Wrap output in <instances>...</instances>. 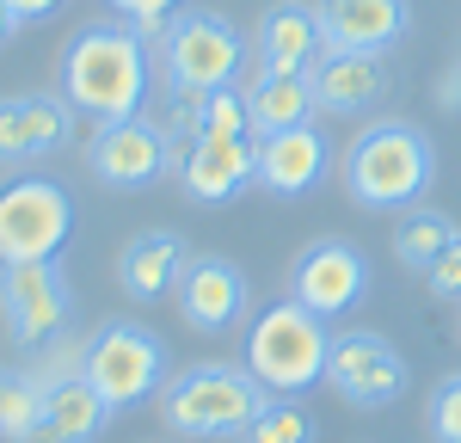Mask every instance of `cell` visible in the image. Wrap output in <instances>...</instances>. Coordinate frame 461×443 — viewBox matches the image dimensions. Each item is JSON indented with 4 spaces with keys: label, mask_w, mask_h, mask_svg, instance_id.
Instances as JSON below:
<instances>
[{
    "label": "cell",
    "mask_w": 461,
    "mask_h": 443,
    "mask_svg": "<svg viewBox=\"0 0 461 443\" xmlns=\"http://www.w3.org/2000/svg\"><path fill=\"white\" fill-rule=\"evenodd\" d=\"M105 425H111L105 394H99L86 375H68V382H56V388H50V406H43V431H37V443H93V438H105Z\"/></svg>",
    "instance_id": "cell-21"
},
{
    "label": "cell",
    "mask_w": 461,
    "mask_h": 443,
    "mask_svg": "<svg viewBox=\"0 0 461 443\" xmlns=\"http://www.w3.org/2000/svg\"><path fill=\"white\" fill-rule=\"evenodd\" d=\"M425 284H430V295H443V302H461V234L437 253V265L425 271Z\"/></svg>",
    "instance_id": "cell-28"
},
{
    "label": "cell",
    "mask_w": 461,
    "mask_h": 443,
    "mask_svg": "<svg viewBox=\"0 0 461 443\" xmlns=\"http://www.w3.org/2000/svg\"><path fill=\"white\" fill-rule=\"evenodd\" d=\"M247 93V117H252V142L271 136V130H295V123H314V86L308 74H252L240 80Z\"/></svg>",
    "instance_id": "cell-20"
},
{
    "label": "cell",
    "mask_w": 461,
    "mask_h": 443,
    "mask_svg": "<svg viewBox=\"0 0 461 443\" xmlns=\"http://www.w3.org/2000/svg\"><path fill=\"white\" fill-rule=\"evenodd\" d=\"M19 32V13H13V6H6V0H0V43H6V37Z\"/></svg>",
    "instance_id": "cell-30"
},
{
    "label": "cell",
    "mask_w": 461,
    "mask_h": 443,
    "mask_svg": "<svg viewBox=\"0 0 461 443\" xmlns=\"http://www.w3.org/2000/svg\"><path fill=\"white\" fill-rule=\"evenodd\" d=\"M80 375L105 394L111 412L160 401V388L173 382L167 375V345L148 327H136V321H105V327L93 332L86 339V357H80Z\"/></svg>",
    "instance_id": "cell-5"
},
{
    "label": "cell",
    "mask_w": 461,
    "mask_h": 443,
    "mask_svg": "<svg viewBox=\"0 0 461 443\" xmlns=\"http://www.w3.org/2000/svg\"><path fill=\"white\" fill-rule=\"evenodd\" d=\"M167 167H173V130H160L148 117L99 123L86 142V173L105 191H148L167 179Z\"/></svg>",
    "instance_id": "cell-10"
},
{
    "label": "cell",
    "mask_w": 461,
    "mask_h": 443,
    "mask_svg": "<svg viewBox=\"0 0 461 443\" xmlns=\"http://www.w3.org/2000/svg\"><path fill=\"white\" fill-rule=\"evenodd\" d=\"M339 179L351 191V203H363V210H412L437 179V148L419 123L388 117V123H369L345 148Z\"/></svg>",
    "instance_id": "cell-2"
},
{
    "label": "cell",
    "mask_w": 461,
    "mask_h": 443,
    "mask_svg": "<svg viewBox=\"0 0 461 443\" xmlns=\"http://www.w3.org/2000/svg\"><path fill=\"white\" fill-rule=\"evenodd\" d=\"M185 265H191L185 234H173V228H148V234H136V240L123 247V258H117V284H123L130 302H160V295L178 290Z\"/></svg>",
    "instance_id": "cell-19"
},
{
    "label": "cell",
    "mask_w": 461,
    "mask_h": 443,
    "mask_svg": "<svg viewBox=\"0 0 461 443\" xmlns=\"http://www.w3.org/2000/svg\"><path fill=\"white\" fill-rule=\"evenodd\" d=\"M308 86H314L320 111H369L382 93H388V62L382 56H357V50H326L314 68H308Z\"/></svg>",
    "instance_id": "cell-18"
},
{
    "label": "cell",
    "mask_w": 461,
    "mask_h": 443,
    "mask_svg": "<svg viewBox=\"0 0 461 443\" xmlns=\"http://www.w3.org/2000/svg\"><path fill=\"white\" fill-rule=\"evenodd\" d=\"M13 13H19V25H32V19H50L56 6H68V0H6Z\"/></svg>",
    "instance_id": "cell-29"
},
{
    "label": "cell",
    "mask_w": 461,
    "mask_h": 443,
    "mask_svg": "<svg viewBox=\"0 0 461 443\" xmlns=\"http://www.w3.org/2000/svg\"><path fill=\"white\" fill-rule=\"evenodd\" d=\"M74 234V197L56 179H6L0 185V265H37L62 258Z\"/></svg>",
    "instance_id": "cell-7"
},
{
    "label": "cell",
    "mask_w": 461,
    "mask_h": 443,
    "mask_svg": "<svg viewBox=\"0 0 461 443\" xmlns=\"http://www.w3.org/2000/svg\"><path fill=\"white\" fill-rule=\"evenodd\" d=\"M456 234H461V228L443 216V210H406L400 228H393V258H400V265H412V271H430L437 253H443Z\"/></svg>",
    "instance_id": "cell-22"
},
{
    "label": "cell",
    "mask_w": 461,
    "mask_h": 443,
    "mask_svg": "<svg viewBox=\"0 0 461 443\" xmlns=\"http://www.w3.org/2000/svg\"><path fill=\"white\" fill-rule=\"evenodd\" d=\"M326 388L345 406H363V412H382L406 394V357L393 351L382 332L351 327L332 332V357H326Z\"/></svg>",
    "instance_id": "cell-9"
},
{
    "label": "cell",
    "mask_w": 461,
    "mask_h": 443,
    "mask_svg": "<svg viewBox=\"0 0 461 443\" xmlns=\"http://www.w3.org/2000/svg\"><path fill=\"white\" fill-rule=\"evenodd\" d=\"M363 295H369V258L357 253L351 240H314L289 265V302L314 308L320 321L351 314Z\"/></svg>",
    "instance_id": "cell-11"
},
{
    "label": "cell",
    "mask_w": 461,
    "mask_h": 443,
    "mask_svg": "<svg viewBox=\"0 0 461 443\" xmlns=\"http://www.w3.org/2000/svg\"><path fill=\"white\" fill-rule=\"evenodd\" d=\"M265 401L247 364H191L160 388V419L185 443H240Z\"/></svg>",
    "instance_id": "cell-3"
},
{
    "label": "cell",
    "mask_w": 461,
    "mask_h": 443,
    "mask_svg": "<svg viewBox=\"0 0 461 443\" xmlns=\"http://www.w3.org/2000/svg\"><path fill=\"white\" fill-rule=\"evenodd\" d=\"M68 136H74V105L68 99H50V93L0 99V167L50 160L56 148H68Z\"/></svg>",
    "instance_id": "cell-14"
},
{
    "label": "cell",
    "mask_w": 461,
    "mask_h": 443,
    "mask_svg": "<svg viewBox=\"0 0 461 443\" xmlns=\"http://www.w3.org/2000/svg\"><path fill=\"white\" fill-rule=\"evenodd\" d=\"M178 179L191 203H234L258 185V142L252 136H191L178 154Z\"/></svg>",
    "instance_id": "cell-12"
},
{
    "label": "cell",
    "mask_w": 461,
    "mask_h": 443,
    "mask_svg": "<svg viewBox=\"0 0 461 443\" xmlns=\"http://www.w3.org/2000/svg\"><path fill=\"white\" fill-rule=\"evenodd\" d=\"M43 406H50V388L37 382L32 369L6 375V394H0V443H37Z\"/></svg>",
    "instance_id": "cell-23"
},
{
    "label": "cell",
    "mask_w": 461,
    "mask_h": 443,
    "mask_svg": "<svg viewBox=\"0 0 461 443\" xmlns=\"http://www.w3.org/2000/svg\"><path fill=\"white\" fill-rule=\"evenodd\" d=\"M117 19H130L142 37H160L167 25H173V13H178V0H105Z\"/></svg>",
    "instance_id": "cell-27"
},
{
    "label": "cell",
    "mask_w": 461,
    "mask_h": 443,
    "mask_svg": "<svg viewBox=\"0 0 461 443\" xmlns=\"http://www.w3.org/2000/svg\"><path fill=\"white\" fill-rule=\"evenodd\" d=\"M197 136H252L247 93H240V86H215V93H197Z\"/></svg>",
    "instance_id": "cell-24"
},
{
    "label": "cell",
    "mask_w": 461,
    "mask_h": 443,
    "mask_svg": "<svg viewBox=\"0 0 461 443\" xmlns=\"http://www.w3.org/2000/svg\"><path fill=\"white\" fill-rule=\"evenodd\" d=\"M326 56V37H320V6L308 0H277L265 6L258 32H252V62L258 74H308Z\"/></svg>",
    "instance_id": "cell-15"
},
{
    "label": "cell",
    "mask_w": 461,
    "mask_h": 443,
    "mask_svg": "<svg viewBox=\"0 0 461 443\" xmlns=\"http://www.w3.org/2000/svg\"><path fill=\"white\" fill-rule=\"evenodd\" d=\"M425 419H430V438L437 443H461V375H443V382L430 388Z\"/></svg>",
    "instance_id": "cell-26"
},
{
    "label": "cell",
    "mask_w": 461,
    "mask_h": 443,
    "mask_svg": "<svg viewBox=\"0 0 461 443\" xmlns=\"http://www.w3.org/2000/svg\"><path fill=\"white\" fill-rule=\"evenodd\" d=\"M240 443H314V419H308L295 401H277V394H271Z\"/></svg>",
    "instance_id": "cell-25"
},
{
    "label": "cell",
    "mask_w": 461,
    "mask_h": 443,
    "mask_svg": "<svg viewBox=\"0 0 461 443\" xmlns=\"http://www.w3.org/2000/svg\"><path fill=\"white\" fill-rule=\"evenodd\" d=\"M412 25L406 0H320V37L326 50H357V56H388Z\"/></svg>",
    "instance_id": "cell-16"
},
{
    "label": "cell",
    "mask_w": 461,
    "mask_h": 443,
    "mask_svg": "<svg viewBox=\"0 0 461 443\" xmlns=\"http://www.w3.org/2000/svg\"><path fill=\"white\" fill-rule=\"evenodd\" d=\"M332 167V148L314 123H295V130H271L258 136V185L271 197H308Z\"/></svg>",
    "instance_id": "cell-17"
},
{
    "label": "cell",
    "mask_w": 461,
    "mask_h": 443,
    "mask_svg": "<svg viewBox=\"0 0 461 443\" xmlns=\"http://www.w3.org/2000/svg\"><path fill=\"white\" fill-rule=\"evenodd\" d=\"M0 314L19 351H43L68 332L74 314V290L62 277L56 258H37V265H0Z\"/></svg>",
    "instance_id": "cell-8"
},
{
    "label": "cell",
    "mask_w": 461,
    "mask_h": 443,
    "mask_svg": "<svg viewBox=\"0 0 461 443\" xmlns=\"http://www.w3.org/2000/svg\"><path fill=\"white\" fill-rule=\"evenodd\" d=\"M173 295L191 332H234V321L247 314V271L221 253H191Z\"/></svg>",
    "instance_id": "cell-13"
},
{
    "label": "cell",
    "mask_w": 461,
    "mask_h": 443,
    "mask_svg": "<svg viewBox=\"0 0 461 443\" xmlns=\"http://www.w3.org/2000/svg\"><path fill=\"white\" fill-rule=\"evenodd\" d=\"M0 394H6V369H0Z\"/></svg>",
    "instance_id": "cell-31"
},
{
    "label": "cell",
    "mask_w": 461,
    "mask_h": 443,
    "mask_svg": "<svg viewBox=\"0 0 461 443\" xmlns=\"http://www.w3.org/2000/svg\"><path fill=\"white\" fill-rule=\"evenodd\" d=\"M326 357H332V327L302 302H271L247 327V369L252 382L277 401L308 394L314 382H326Z\"/></svg>",
    "instance_id": "cell-4"
},
{
    "label": "cell",
    "mask_w": 461,
    "mask_h": 443,
    "mask_svg": "<svg viewBox=\"0 0 461 443\" xmlns=\"http://www.w3.org/2000/svg\"><path fill=\"white\" fill-rule=\"evenodd\" d=\"M62 99L99 123H117V117H142L148 99V37L117 19V25H86L62 50Z\"/></svg>",
    "instance_id": "cell-1"
},
{
    "label": "cell",
    "mask_w": 461,
    "mask_h": 443,
    "mask_svg": "<svg viewBox=\"0 0 461 443\" xmlns=\"http://www.w3.org/2000/svg\"><path fill=\"white\" fill-rule=\"evenodd\" d=\"M160 62L173 93H215V86H240L247 68V37L234 32L221 13H178L160 32Z\"/></svg>",
    "instance_id": "cell-6"
}]
</instances>
